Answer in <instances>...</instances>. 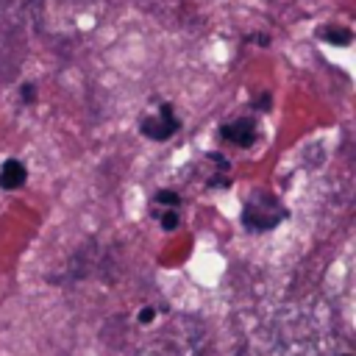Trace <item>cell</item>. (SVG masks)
<instances>
[{"label": "cell", "instance_id": "6da1fadb", "mask_svg": "<svg viewBox=\"0 0 356 356\" xmlns=\"http://www.w3.org/2000/svg\"><path fill=\"white\" fill-rule=\"evenodd\" d=\"M284 217V209H281V203L273 197V195H253L250 200H248V206H245V214H242V220H245V225L248 228H253V231H264V228H273L278 220Z\"/></svg>", "mask_w": 356, "mask_h": 356}, {"label": "cell", "instance_id": "7a4b0ae2", "mask_svg": "<svg viewBox=\"0 0 356 356\" xmlns=\"http://www.w3.org/2000/svg\"><path fill=\"white\" fill-rule=\"evenodd\" d=\"M175 131H178V117L172 114V108L167 103L159 108L156 117H145L142 120V134L150 136V139H159L161 142V139H170Z\"/></svg>", "mask_w": 356, "mask_h": 356}, {"label": "cell", "instance_id": "3957f363", "mask_svg": "<svg viewBox=\"0 0 356 356\" xmlns=\"http://www.w3.org/2000/svg\"><path fill=\"white\" fill-rule=\"evenodd\" d=\"M220 134H222L225 142H234L239 147H248L256 139V125H253V120H234V122L222 125Z\"/></svg>", "mask_w": 356, "mask_h": 356}, {"label": "cell", "instance_id": "277c9868", "mask_svg": "<svg viewBox=\"0 0 356 356\" xmlns=\"http://www.w3.org/2000/svg\"><path fill=\"white\" fill-rule=\"evenodd\" d=\"M25 178H28L25 164L17 161V159H8V161L0 167V186H3V189H17V186L25 184Z\"/></svg>", "mask_w": 356, "mask_h": 356}, {"label": "cell", "instance_id": "5b68a950", "mask_svg": "<svg viewBox=\"0 0 356 356\" xmlns=\"http://www.w3.org/2000/svg\"><path fill=\"white\" fill-rule=\"evenodd\" d=\"M156 203H161V206H170V209H175L178 203H181V197L175 195V192H167V189H161V192H156V197H153Z\"/></svg>", "mask_w": 356, "mask_h": 356}, {"label": "cell", "instance_id": "8992f818", "mask_svg": "<svg viewBox=\"0 0 356 356\" xmlns=\"http://www.w3.org/2000/svg\"><path fill=\"white\" fill-rule=\"evenodd\" d=\"M161 225H164L167 231H172V228L178 225V214H175V211H167V214L161 217Z\"/></svg>", "mask_w": 356, "mask_h": 356}, {"label": "cell", "instance_id": "52a82bcc", "mask_svg": "<svg viewBox=\"0 0 356 356\" xmlns=\"http://www.w3.org/2000/svg\"><path fill=\"white\" fill-rule=\"evenodd\" d=\"M150 317H153V309H145V312H142V314H139V320H142V323H147V320H150Z\"/></svg>", "mask_w": 356, "mask_h": 356}, {"label": "cell", "instance_id": "ba28073f", "mask_svg": "<svg viewBox=\"0 0 356 356\" xmlns=\"http://www.w3.org/2000/svg\"><path fill=\"white\" fill-rule=\"evenodd\" d=\"M339 356H350V353H339Z\"/></svg>", "mask_w": 356, "mask_h": 356}]
</instances>
